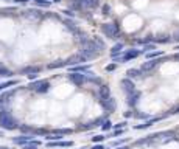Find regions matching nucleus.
Here are the masks:
<instances>
[{
  "instance_id": "2",
  "label": "nucleus",
  "mask_w": 179,
  "mask_h": 149,
  "mask_svg": "<svg viewBox=\"0 0 179 149\" xmlns=\"http://www.w3.org/2000/svg\"><path fill=\"white\" fill-rule=\"evenodd\" d=\"M0 127L7 129V130H13V129H17L19 124H17V121L13 118V115H11L8 110H5V112L0 113Z\"/></svg>"
},
{
  "instance_id": "13",
  "label": "nucleus",
  "mask_w": 179,
  "mask_h": 149,
  "mask_svg": "<svg viewBox=\"0 0 179 149\" xmlns=\"http://www.w3.org/2000/svg\"><path fill=\"white\" fill-rule=\"evenodd\" d=\"M33 140V135L30 134V135H20V137H17V138H13V141L16 143V144H27V143H30Z\"/></svg>"
},
{
  "instance_id": "43",
  "label": "nucleus",
  "mask_w": 179,
  "mask_h": 149,
  "mask_svg": "<svg viewBox=\"0 0 179 149\" xmlns=\"http://www.w3.org/2000/svg\"><path fill=\"white\" fill-rule=\"evenodd\" d=\"M174 39H177V41H179V34H177V37H174Z\"/></svg>"
},
{
  "instance_id": "24",
  "label": "nucleus",
  "mask_w": 179,
  "mask_h": 149,
  "mask_svg": "<svg viewBox=\"0 0 179 149\" xmlns=\"http://www.w3.org/2000/svg\"><path fill=\"white\" fill-rule=\"evenodd\" d=\"M94 42L97 44V47L100 48V51H103V50L106 48V45H105V42H103V41H101L100 37H94Z\"/></svg>"
},
{
  "instance_id": "42",
  "label": "nucleus",
  "mask_w": 179,
  "mask_h": 149,
  "mask_svg": "<svg viewBox=\"0 0 179 149\" xmlns=\"http://www.w3.org/2000/svg\"><path fill=\"white\" fill-rule=\"evenodd\" d=\"M174 58H176V59H179V53H177V55H176V56H174Z\"/></svg>"
},
{
  "instance_id": "31",
  "label": "nucleus",
  "mask_w": 179,
  "mask_h": 149,
  "mask_svg": "<svg viewBox=\"0 0 179 149\" xmlns=\"http://www.w3.org/2000/svg\"><path fill=\"white\" fill-rule=\"evenodd\" d=\"M112 127V123L111 121H103V130H109Z\"/></svg>"
},
{
  "instance_id": "37",
  "label": "nucleus",
  "mask_w": 179,
  "mask_h": 149,
  "mask_svg": "<svg viewBox=\"0 0 179 149\" xmlns=\"http://www.w3.org/2000/svg\"><path fill=\"white\" fill-rule=\"evenodd\" d=\"M125 126H126V123H119V124H115L114 127H115V129H120V127H125Z\"/></svg>"
},
{
  "instance_id": "28",
  "label": "nucleus",
  "mask_w": 179,
  "mask_h": 149,
  "mask_svg": "<svg viewBox=\"0 0 179 149\" xmlns=\"http://www.w3.org/2000/svg\"><path fill=\"white\" fill-rule=\"evenodd\" d=\"M162 55H163V51H153V53H146V58L148 59H154L157 56H162Z\"/></svg>"
},
{
  "instance_id": "25",
  "label": "nucleus",
  "mask_w": 179,
  "mask_h": 149,
  "mask_svg": "<svg viewBox=\"0 0 179 149\" xmlns=\"http://www.w3.org/2000/svg\"><path fill=\"white\" fill-rule=\"evenodd\" d=\"M16 84H19V81H7V82H3L2 84V90H7L8 87H11V85H16Z\"/></svg>"
},
{
  "instance_id": "15",
  "label": "nucleus",
  "mask_w": 179,
  "mask_h": 149,
  "mask_svg": "<svg viewBox=\"0 0 179 149\" xmlns=\"http://www.w3.org/2000/svg\"><path fill=\"white\" fill-rule=\"evenodd\" d=\"M98 95H100V99L109 98V96H111V90H109V87H108V85H100Z\"/></svg>"
},
{
  "instance_id": "33",
  "label": "nucleus",
  "mask_w": 179,
  "mask_h": 149,
  "mask_svg": "<svg viewBox=\"0 0 179 149\" xmlns=\"http://www.w3.org/2000/svg\"><path fill=\"white\" fill-rule=\"evenodd\" d=\"M156 47L154 45H145V48H143V53L146 51V53H150V50H154Z\"/></svg>"
},
{
  "instance_id": "44",
  "label": "nucleus",
  "mask_w": 179,
  "mask_h": 149,
  "mask_svg": "<svg viewBox=\"0 0 179 149\" xmlns=\"http://www.w3.org/2000/svg\"><path fill=\"white\" fill-rule=\"evenodd\" d=\"M0 92H2V84H0Z\"/></svg>"
},
{
  "instance_id": "9",
  "label": "nucleus",
  "mask_w": 179,
  "mask_h": 149,
  "mask_svg": "<svg viewBox=\"0 0 179 149\" xmlns=\"http://www.w3.org/2000/svg\"><path fill=\"white\" fill-rule=\"evenodd\" d=\"M140 53H142L140 50H128V51H126V53H125V55H123V56L120 58V59H122L123 62H126V61H131V59L137 58V56H139Z\"/></svg>"
},
{
  "instance_id": "19",
  "label": "nucleus",
  "mask_w": 179,
  "mask_h": 149,
  "mask_svg": "<svg viewBox=\"0 0 179 149\" xmlns=\"http://www.w3.org/2000/svg\"><path fill=\"white\" fill-rule=\"evenodd\" d=\"M48 147H55V146H64V147H70V146H73V143L72 141H50L48 144H47Z\"/></svg>"
},
{
  "instance_id": "41",
  "label": "nucleus",
  "mask_w": 179,
  "mask_h": 149,
  "mask_svg": "<svg viewBox=\"0 0 179 149\" xmlns=\"http://www.w3.org/2000/svg\"><path fill=\"white\" fill-rule=\"evenodd\" d=\"M173 113H179V107H177V109H174V110H173Z\"/></svg>"
},
{
  "instance_id": "16",
  "label": "nucleus",
  "mask_w": 179,
  "mask_h": 149,
  "mask_svg": "<svg viewBox=\"0 0 179 149\" xmlns=\"http://www.w3.org/2000/svg\"><path fill=\"white\" fill-rule=\"evenodd\" d=\"M64 25H65V28H67L69 31H72V33H75V31L78 30V27H76V25L73 24V20H72V19H69V17H67V19H64Z\"/></svg>"
},
{
  "instance_id": "21",
  "label": "nucleus",
  "mask_w": 179,
  "mask_h": 149,
  "mask_svg": "<svg viewBox=\"0 0 179 149\" xmlns=\"http://www.w3.org/2000/svg\"><path fill=\"white\" fill-rule=\"evenodd\" d=\"M39 141L38 140H31L30 143H27V144H24V149H38L39 147Z\"/></svg>"
},
{
  "instance_id": "46",
  "label": "nucleus",
  "mask_w": 179,
  "mask_h": 149,
  "mask_svg": "<svg viewBox=\"0 0 179 149\" xmlns=\"http://www.w3.org/2000/svg\"><path fill=\"white\" fill-rule=\"evenodd\" d=\"M176 50H179V47H176Z\"/></svg>"
},
{
  "instance_id": "34",
  "label": "nucleus",
  "mask_w": 179,
  "mask_h": 149,
  "mask_svg": "<svg viewBox=\"0 0 179 149\" xmlns=\"http://www.w3.org/2000/svg\"><path fill=\"white\" fill-rule=\"evenodd\" d=\"M115 68H117V65H115V64H109V65L106 67V70H108V72H114Z\"/></svg>"
},
{
  "instance_id": "3",
  "label": "nucleus",
  "mask_w": 179,
  "mask_h": 149,
  "mask_svg": "<svg viewBox=\"0 0 179 149\" xmlns=\"http://www.w3.org/2000/svg\"><path fill=\"white\" fill-rule=\"evenodd\" d=\"M101 31L105 36H108L109 39H117L120 30H119V25L117 24H105L101 25Z\"/></svg>"
},
{
  "instance_id": "12",
  "label": "nucleus",
  "mask_w": 179,
  "mask_h": 149,
  "mask_svg": "<svg viewBox=\"0 0 179 149\" xmlns=\"http://www.w3.org/2000/svg\"><path fill=\"white\" fill-rule=\"evenodd\" d=\"M139 98H140V92H137V90H134L132 93H128V104L129 106H136Z\"/></svg>"
},
{
  "instance_id": "23",
  "label": "nucleus",
  "mask_w": 179,
  "mask_h": 149,
  "mask_svg": "<svg viewBox=\"0 0 179 149\" xmlns=\"http://www.w3.org/2000/svg\"><path fill=\"white\" fill-rule=\"evenodd\" d=\"M11 75H13L11 70H8V68H5V67L0 65V78H10Z\"/></svg>"
},
{
  "instance_id": "39",
  "label": "nucleus",
  "mask_w": 179,
  "mask_h": 149,
  "mask_svg": "<svg viewBox=\"0 0 179 149\" xmlns=\"http://www.w3.org/2000/svg\"><path fill=\"white\" fill-rule=\"evenodd\" d=\"M92 149H105V146H103V144H95Z\"/></svg>"
},
{
  "instance_id": "10",
  "label": "nucleus",
  "mask_w": 179,
  "mask_h": 149,
  "mask_svg": "<svg viewBox=\"0 0 179 149\" xmlns=\"http://www.w3.org/2000/svg\"><path fill=\"white\" fill-rule=\"evenodd\" d=\"M157 64H159L157 59H150V61H146V62L142 64V68H140V70H142V72H150V70H153Z\"/></svg>"
},
{
  "instance_id": "1",
  "label": "nucleus",
  "mask_w": 179,
  "mask_h": 149,
  "mask_svg": "<svg viewBox=\"0 0 179 149\" xmlns=\"http://www.w3.org/2000/svg\"><path fill=\"white\" fill-rule=\"evenodd\" d=\"M79 55H83L86 58V61H92L95 59L98 55H100V48L97 47V44L92 41H87L86 44L81 45V50H79Z\"/></svg>"
},
{
  "instance_id": "27",
  "label": "nucleus",
  "mask_w": 179,
  "mask_h": 149,
  "mask_svg": "<svg viewBox=\"0 0 179 149\" xmlns=\"http://www.w3.org/2000/svg\"><path fill=\"white\" fill-rule=\"evenodd\" d=\"M122 50H123V44H117V45H114V47H112V51H111V55H115V53H122Z\"/></svg>"
},
{
  "instance_id": "11",
  "label": "nucleus",
  "mask_w": 179,
  "mask_h": 149,
  "mask_svg": "<svg viewBox=\"0 0 179 149\" xmlns=\"http://www.w3.org/2000/svg\"><path fill=\"white\" fill-rule=\"evenodd\" d=\"M24 16H25L27 19H33V20H38V19L42 17L41 11H36V10H28V11L24 13Z\"/></svg>"
},
{
  "instance_id": "6",
  "label": "nucleus",
  "mask_w": 179,
  "mask_h": 149,
  "mask_svg": "<svg viewBox=\"0 0 179 149\" xmlns=\"http://www.w3.org/2000/svg\"><path fill=\"white\" fill-rule=\"evenodd\" d=\"M100 104L101 107L106 110V112H114L115 110V99L114 98H105V99H100Z\"/></svg>"
},
{
  "instance_id": "14",
  "label": "nucleus",
  "mask_w": 179,
  "mask_h": 149,
  "mask_svg": "<svg viewBox=\"0 0 179 149\" xmlns=\"http://www.w3.org/2000/svg\"><path fill=\"white\" fill-rule=\"evenodd\" d=\"M14 95V92L13 90H8V92H5V93H2V95H0V104H8L10 103V98Z\"/></svg>"
},
{
  "instance_id": "30",
  "label": "nucleus",
  "mask_w": 179,
  "mask_h": 149,
  "mask_svg": "<svg viewBox=\"0 0 179 149\" xmlns=\"http://www.w3.org/2000/svg\"><path fill=\"white\" fill-rule=\"evenodd\" d=\"M19 129H20L24 134H31V135H33V132H34V129H31V127H28V126H19Z\"/></svg>"
},
{
  "instance_id": "20",
  "label": "nucleus",
  "mask_w": 179,
  "mask_h": 149,
  "mask_svg": "<svg viewBox=\"0 0 179 149\" xmlns=\"http://www.w3.org/2000/svg\"><path fill=\"white\" fill-rule=\"evenodd\" d=\"M143 75V72L142 70H137V68H129L128 72H126V76L128 78H139V76H142Z\"/></svg>"
},
{
  "instance_id": "38",
  "label": "nucleus",
  "mask_w": 179,
  "mask_h": 149,
  "mask_svg": "<svg viewBox=\"0 0 179 149\" xmlns=\"http://www.w3.org/2000/svg\"><path fill=\"white\" fill-rule=\"evenodd\" d=\"M13 2H14V3H27L28 0H13Z\"/></svg>"
},
{
  "instance_id": "5",
  "label": "nucleus",
  "mask_w": 179,
  "mask_h": 149,
  "mask_svg": "<svg viewBox=\"0 0 179 149\" xmlns=\"http://www.w3.org/2000/svg\"><path fill=\"white\" fill-rule=\"evenodd\" d=\"M69 79H70L76 87H81L84 82H87V81H86V75H84V73H78V72H72V73L69 75Z\"/></svg>"
},
{
  "instance_id": "26",
  "label": "nucleus",
  "mask_w": 179,
  "mask_h": 149,
  "mask_svg": "<svg viewBox=\"0 0 179 149\" xmlns=\"http://www.w3.org/2000/svg\"><path fill=\"white\" fill-rule=\"evenodd\" d=\"M34 2H36L38 7H42V8H48V7H50L48 0H34Z\"/></svg>"
},
{
  "instance_id": "35",
  "label": "nucleus",
  "mask_w": 179,
  "mask_h": 149,
  "mask_svg": "<svg viewBox=\"0 0 179 149\" xmlns=\"http://www.w3.org/2000/svg\"><path fill=\"white\" fill-rule=\"evenodd\" d=\"M103 138H105L103 135H95V137H94V141L98 143V141H103Z\"/></svg>"
},
{
  "instance_id": "22",
  "label": "nucleus",
  "mask_w": 179,
  "mask_h": 149,
  "mask_svg": "<svg viewBox=\"0 0 179 149\" xmlns=\"http://www.w3.org/2000/svg\"><path fill=\"white\" fill-rule=\"evenodd\" d=\"M64 65H65V61H56V62L48 64L47 67H48L50 70H53V68H61V67H64Z\"/></svg>"
},
{
  "instance_id": "17",
  "label": "nucleus",
  "mask_w": 179,
  "mask_h": 149,
  "mask_svg": "<svg viewBox=\"0 0 179 149\" xmlns=\"http://www.w3.org/2000/svg\"><path fill=\"white\" fill-rule=\"evenodd\" d=\"M70 72L86 73V72H89V65H83V64H79V65H72V67H70Z\"/></svg>"
},
{
  "instance_id": "4",
  "label": "nucleus",
  "mask_w": 179,
  "mask_h": 149,
  "mask_svg": "<svg viewBox=\"0 0 179 149\" xmlns=\"http://www.w3.org/2000/svg\"><path fill=\"white\" fill-rule=\"evenodd\" d=\"M48 81H45V79H39V81H34V82H31L30 85H28V89H31V90H34V92H38V93H45V92H48Z\"/></svg>"
},
{
  "instance_id": "45",
  "label": "nucleus",
  "mask_w": 179,
  "mask_h": 149,
  "mask_svg": "<svg viewBox=\"0 0 179 149\" xmlns=\"http://www.w3.org/2000/svg\"><path fill=\"white\" fill-rule=\"evenodd\" d=\"M78 2H84V0H78Z\"/></svg>"
},
{
  "instance_id": "29",
  "label": "nucleus",
  "mask_w": 179,
  "mask_h": 149,
  "mask_svg": "<svg viewBox=\"0 0 179 149\" xmlns=\"http://www.w3.org/2000/svg\"><path fill=\"white\" fill-rule=\"evenodd\" d=\"M154 41H156V42H160V44H167V42H170V37H168V36H159V37H156Z\"/></svg>"
},
{
  "instance_id": "8",
  "label": "nucleus",
  "mask_w": 179,
  "mask_h": 149,
  "mask_svg": "<svg viewBox=\"0 0 179 149\" xmlns=\"http://www.w3.org/2000/svg\"><path fill=\"white\" fill-rule=\"evenodd\" d=\"M120 84H122V87H123V90H125L126 93H132V92L136 90V85H134V82L131 81V78H123Z\"/></svg>"
},
{
  "instance_id": "32",
  "label": "nucleus",
  "mask_w": 179,
  "mask_h": 149,
  "mask_svg": "<svg viewBox=\"0 0 179 149\" xmlns=\"http://www.w3.org/2000/svg\"><path fill=\"white\" fill-rule=\"evenodd\" d=\"M64 14H65L69 19H73V17H75V13H73V11H70V10H65V11H64Z\"/></svg>"
},
{
  "instance_id": "47",
  "label": "nucleus",
  "mask_w": 179,
  "mask_h": 149,
  "mask_svg": "<svg viewBox=\"0 0 179 149\" xmlns=\"http://www.w3.org/2000/svg\"><path fill=\"white\" fill-rule=\"evenodd\" d=\"M8 2H13V0H8Z\"/></svg>"
},
{
  "instance_id": "18",
  "label": "nucleus",
  "mask_w": 179,
  "mask_h": 149,
  "mask_svg": "<svg viewBox=\"0 0 179 149\" xmlns=\"http://www.w3.org/2000/svg\"><path fill=\"white\" fill-rule=\"evenodd\" d=\"M41 72V67H25L20 70L22 75H33V73H39Z\"/></svg>"
},
{
  "instance_id": "36",
  "label": "nucleus",
  "mask_w": 179,
  "mask_h": 149,
  "mask_svg": "<svg viewBox=\"0 0 179 149\" xmlns=\"http://www.w3.org/2000/svg\"><path fill=\"white\" fill-rule=\"evenodd\" d=\"M109 10H111V8H109L108 5H105V7H103V13H105V14H109Z\"/></svg>"
},
{
  "instance_id": "40",
  "label": "nucleus",
  "mask_w": 179,
  "mask_h": 149,
  "mask_svg": "<svg viewBox=\"0 0 179 149\" xmlns=\"http://www.w3.org/2000/svg\"><path fill=\"white\" fill-rule=\"evenodd\" d=\"M117 149H129L128 146H120V147H117Z\"/></svg>"
},
{
  "instance_id": "7",
  "label": "nucleus",
  "mask_w": 179,
  "mask_h": 149,
  "mask_svg": "<svg viewBox=\"0 0 179 149\" xmlns=\"http://www.w3.org/2000/svg\"><path fill=\"white\" fill-rule=\"evenodd\" d=\"M84 62H87L86 61V58L83 56V55H75V56H72L70 59H67L65 61V65H69V67H72V65H79V64H84Z\"/></svg>"
}]
</instances>
